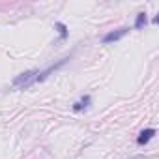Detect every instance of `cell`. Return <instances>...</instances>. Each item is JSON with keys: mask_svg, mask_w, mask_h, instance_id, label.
<instances>
[{"mask_svg": "<svg viewBox=\"0 0 159 159\" xmlns=\"http://www.w3.org/2000/svg\"><path fill=\"white\" fill-rule=\"evenodd\" d=\"M125 34H127V28H120L118 32H111V34H107V36L103 38V41H105V43H111V41H116V39L124 38Z\"/></svg>", "mask_w": 159, "mask_h": 159, "instance_id": "6da1fadb", "label": "cell"}, {"mask_svg": "<svg viewBox=\"0 0 159 159\" xmlns=\"http://www.w3.org/2000/svg\"><path fill=\"white\" fill-rule=\"evenodd\" d=\"M153 135H155V129H144V131L139 135L137 142H139V144H146V142H148V140H150Z\"/></svg>", "mask_w": 159, "mask_h": 159, "instance_id": "7a4b0ae2", "label": "cell"}, {"mask_svg": "<svg viewBox=\"0 0 159 159\" xmlns=\"http://www.w3.org/2000/svg\"><path fill=\"white\" fill-rule=\"evenodd\" d=\"M144 25H146V13H139L137 15V21H135V28L137 30H142Z\"/></svg>", "mask_w": 159, "mask_h": 159, "instance_id": "3957f363", "label": "cell"}]
</instances>
